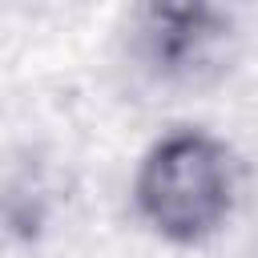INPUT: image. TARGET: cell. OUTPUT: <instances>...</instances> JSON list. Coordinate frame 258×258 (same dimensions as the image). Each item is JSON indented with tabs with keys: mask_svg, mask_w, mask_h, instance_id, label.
<instances>
[{
	"mask_svg": "<svg viewBox=\"0 0 258 258\" xmlns=\"http://www.w3.org/2000/svg\"><path fill=\"white\" fill-rule=\"evenodd\" d=\"M238 194V173L226 145L198 129L161 137L133 181L137 214L169 242H202L226 226Z\"/></svg>",
	"mask_w": 258,
	"mask_h": 258,
	"instance_id": "cell-1",
	"label": "cell"
}]
</instances>
